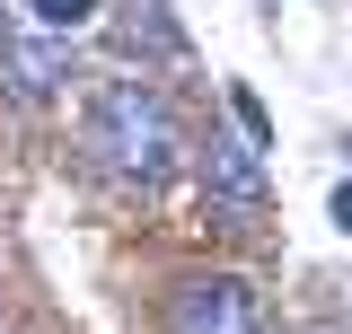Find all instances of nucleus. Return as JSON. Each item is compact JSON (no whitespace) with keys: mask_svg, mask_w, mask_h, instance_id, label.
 Segmentation results:
<instances>
[{"mask_svg":"<svg viewBox=\"0 0 352 334\" xmlns=\"http://www.w3.org/2000/svg\"><path fill=\"white\" fill-rule=\"evenodd\" d=\"M88 150H97L106 176H124V185H168L176 159H185L168 97L141 88V80H106L88 97Z\"/></svg>","mask_w":352,"mask_h":334,"instance_id":"f257e3e1","label":"nucleus"},{"mask_svg":"<svg viewBox=\"0 0 352 334\" xmlns=\"http://www.w3.org/2000/svg\"><path fill=\"white\" fill-rule=\"evenodd\" d=\"M168 334H264L256 282L247 273H194L168 291Z\"/></svg>","mask_w":352,"mask_h":334,"instance_id":"f03ea898","label":"nucleus"},{"mask_svg":"<svg viewBox=\"0 0 352 334\" xmlns=\"http://www.w3.org/2000/svg\"><path fill=\"white\" fill-rule=\"evenodd\" d=\"M203 203H212V211H256L264 203L256 141H203Z\"/></svg>","mask_w":352,"mask_h":334,"instance_id":"7ed1b4c3","label":"nucleus"},{"mask_svg":"<svg viewBox=\"0 0 352 334\" xmlns=\"http://www.w3.org/2000/svg\"><path fill=\"white\" fill-rule=\"evenodd\" d=\"M141 18H124V44H159V53H185V36H176L168 18H159V0H132Z\"/></svg>","mask_w":352,"mask_h":334,"instance_id":"20e7f679","label":"nucleus"},{"mask_svg":"<svg viewBox=\"0 0 352 334\" xmlns=\"http://www.w3.org/2000/svg\"><path fill=\"white\" fill-rule=\"evenodd\" d=\"M36 18H44V27H88L97 0H36Z\"/></svg>","mask_w":352,"mask_h":334,"instance_id":"39448f33","label":"nucleus"},{"mask_svg":"<svg viewBox=\"0 0 352 334\" xmlns=\"http://www.w3.org/2000/svg\"><path fill=\"white\" fill-rule=\"evenodd\" d=\"M335 229H352V185H335Z\"/></svg>","mask_w":352,"mask_h":334,"instance_id":"423d86ee","label":"nucleus"}]
</instances>
